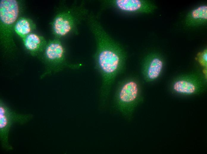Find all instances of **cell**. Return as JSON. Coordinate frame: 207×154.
I'll return each mask as SVG.
<instances>
[{"label": "cell", "instance_id": "9c48e42d", "mask_svg": "<svg viewBox=\"0 0 207 154\" xmlns=\"http://www.w3.org/2000/svg\"><path fill=\"white\" fill-rule=\"evenodd\" d=\"M104 4L122 11L130 13L148 12L153 9L150 4L141 0H107Z\"/></svg>", "mask_w": 207, "mask_h": 154}, {"label": "cell", "instance_id": "8fae6325", "mask_svg": "<svg viewBox=\"0 0 207 154\" xmlns=\"http://www.w3.org/2000/svg\"><path fill=\"white\" fill-rule=\"evenodd\" d=\"M15 30L18 35L24 38L29 34L32 29V24L30 20L21 18L16 23Z\"/></svg>", "mask_w": 207, "mask_h": 154}, {"label": "cell", "instance_id": "3957f363", "mask_svg": "<svg viewBox=\"0 0 207 154\" xmlns=\"http://www.w3.org/2000/svg\"><path fill=\"white\" fill-rule=\"evenodd\" d=\"M119 82L115 96L117 105L122 111H131L140 99V80L137 76L131 75Z\"/></svg>", "mask_w": 207, "mask_h": 154}, {"label": "cell", "instance_id": "4fadbf2b", "mask_svg": "<svg viewBox=\"0 0 207 154\" xmlns=\"http://www.w3.org/2000/svg\"><path fill=\"white\" fill-rule=\"evenodd\" d=\"M199 61L202 65L206 67L207 61L206 51L205 50L201 53L199 57Z\"/></svg>", "mask_w": 207, "mask_h": 154}, {"label": "cell", "instance_id": "6da1fadb", "mask_svg": "<svg viewBox=\"0 0 207 154\" xmlns=\"http://www.w3.org/2000/svg\"><path fill=\"white\" fill-rule=\"evenodd\" d=\"M87 18L89 27L96 42V49L93 55L95 67L101 77L102 89L106 92L123 72L126 53L122 46L106 31L94 16L89 15Z\"/></svg>", "mask_w": 207, "mask_h": 154}, {"label": "cell", "instance_id": "8992f818", "mask_svg": "<svg viewBox=\"0 0 207 154\" xmlns=\"http://www.w3.org/2000/svg\"><path fill=\"white\" fill-rule=\"evenodd\" d=\"M19 6L15 0H1L0 2V19L1 37L4 46L10 50L13 46L11 38L13 25L18 18Z\"/></svg>", "mask_w": 207, "mask_h": 154}, {"label": "cell", "instance_id": "7a4b0ae2", "mask_svg": "<svg viewBox=\"0 0 207 154\" xmlns=\"http://www.w3.org/2000/svg\"><path fill=\"white\" fill-rule=\"evenodd\" d=\"M88 15V11L83 3L73 4L55 16L51 23L54 34L58 39L78 34L80 25Z\"/></svg>", "mask_w": 207, "mask_h": 154}, {"label": "cell", "instance_id": "30bf717a", "mask_svg": "<svg viewBox=\"0 0 207 154\" xmlns=\"http://www.w3.org/2000/svg\"><path fill=\"white\" fill-rule=\"evenodd\" d=\"M23 38L24 46L31 54L35 55L43 52L47 43L41 37L30 33Z\"/></svg>", "mask_w": 207, "mask_h": 154}, {"label": "cell", "instance_id": "7c38bea8", "mask_svg": "<svg viewBox=\"0 0 207 154\" xmlns=\"http://www.w3.org/2000/svg\"><path fill=\"white\" fill-rule=\"evenodd\" d=\"M192 18L196 20H206L207 6L206 5L200 6L193 10L191 13Z\"/></svg>", "mask_w": 207, "mask_h": 154}, {"label": "cell", "instance_id": "277c9868", "mask_svg": "<svg viewBox=\"0 0 207 154\" xmlns=\"http://www.w3.org/2000/svg\"><path fill=\"white\" fill-rule=\"evenodd\" d=\"M43 52L46 70L42 77L58 72L66 67L76 69L82 65L81 64L70 63L67 62L65 48L58 38L51 40L47 43Z\"/></svg>", "mask_w": 207, "mask_h": 154}, {"label": "cell", "instance_id": "ba28073f", "mask_svg": "<svg viewBox=\"0 0 207 154\" xmlns=\"http://www.w3.org/2000/svg\"><path fill=\"white\" fill-rule=\"evenodd\" d=\"M164 62L159 55L153 54L149 55L142 65L141 73L145 81L148 83L154 82L161 75Z\"/></svg>", "mask_w": 207, "mask_h": 154}, {"label": "cell", "instance_id": "52a82bcc", "mask_svg": "<svg viewBox=\"0 0 207 154\" xmlns=\"http://www.w3.org/2000/svg\"><path fill=\"white\" fill-rule=\"evenodd\" d=\"M171 87L175 93L190 95L197 92L206 84V78L198 72L185 73L178 76L172 81Z\"/></svg>", "mask_w": 207, "mask_h": 154}, {"label": "cell", "instance_id": "5b68a950", "mask_svg": "<svg viewBox=\"0 0 207 154\" xmlns=\"http://www.w3.org/2000/svg\"><path fill=\"white\" fill-rule=\"evenodd\" d=\"M33 115L20 114L10 108L1 99L0 101V139L2 147L5 150H12L8 137L11 127L14 123L24 124L31 120Z\"/></svg>", "mask_w": 207, "mask_h": 154}]
</instances>
